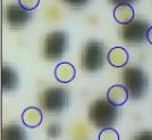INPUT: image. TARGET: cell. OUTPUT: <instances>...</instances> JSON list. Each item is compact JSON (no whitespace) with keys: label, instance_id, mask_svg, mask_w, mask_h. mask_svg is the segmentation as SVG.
<instances>
[{"label":"cell","instance_id":"obj_4","mask_svg":"<svg viewBox=\"0 0 152 140\" xmlns=\"http://www.w3.org/2000/svg\"><path fill=\"white\" fill-rule=\"evenodd\" d=\"M106 48L101 42L90 40L84 46L82 52V67L86 72H98L104 65Z\"/></svg>","mask_w":152,"mask_h":140},{"label":"cell","instance_id":"obj_20","mask_svg":"<svg viewBox=\"0 0 152 140\" xmlns=\"http://www.w3.org/2000/svg\"><path fill=\"white\" fill-rule=\"evenodd\" d=\"M146 40L152 45V25L150 26L149 31H148V34H146Z\"/></svg>","mask_w":152,"mask_h":140},{"label":"cell","instance_id":"obj_10","mask_svg":"<svg viewBox=\"0 0 152 140\" xmlns=\"http://www.w3.org/2000/svg\"><path fill=\"white\" fill-rule=\"evenodd\" d=\"M18 87V75L16 71L9 66H2L1 69V88L4 91H14Z\"/></svg>","mask_w":152,"mask_h":140},{"label":"cell","instance_id":"obj_13","mask_svg":"<svg viewBox=\"0 0 152 140\" xmlns=\"http://www.w3.org/2000/svg\"><path fill=\"white\" fill-rule=\"evenodd\" d=\"M75 67L70 63H59L55 69V77L61 83H68L73 81L75 79Z\"/></svg>","mask_w":152,"mask_h":140},{"label":"cell","instance_id":"obj_16","mask_svg":"<svg viewBox=\"0 0 152 140\" xmlns=\"http://www.w3.org/2000/svg\"><path fill=\"white\" fill-rule=\"evenodd\" d=\"M61 133V127L57 123H53L47 127V137L51 139H56Z\"/></svg>","mask_w":152,"mask_h":140},{"label":"cell","instance_id":"obj_2","mask_svg":"<svg viewBox=\"0 0 152 140\" xmlns=\"http://www.w3.org/2000/svg\"><path fill=\"white\" fill-rule=\"evenodd\" d=\"M121 80L124 87L128 90L129 98L139 100L144 98L149 89V77L146 73L140 67H126L123 71Z\"/></svg>","mask_w":152,"mask_h":140},{"label":"cell","instance_id":"obj_12","mask_svg":"<svg viewBox=\"0 0 152 140\" xmlns=\"http://www.w3.org/2000/svg\"><path fill=\"white\" fill-rule=\"evenodd\" d=\"M107 60L114 67H123L129 60V55L125 48L123 47H115L108 51Z\"/></svg>","mask_w":152,"mask_h":140},{"label":"cell","instance_id":"obj_3","mask_svg":"<svg viewBox=\"0 0 152 140\" xmlns=\"http://www.w3.org/2000/svg\"><path fill=\"white\" fill-rule=\"evenodd\" d=\"M40 102L48 113H60L69 104V92L63 87H49L42 92Z\"/></svg>","mask_w":152,"mask_h":140},{"label":"cell","instance_id":"obj_6","mask_svg":"<svg viewBox=\"0 0 152 140\" xmlns=\"http://www.w3.org/2000/svg\"><path fill=\"white\" fill-rule=\"evenodd\" d=\"M150 29L149 23L144 19H134L132 23L121 27V38L129 45H137L144 42Z\"/></svg>","mask_w":152,"mask_h":140},{"label":"cell","instance_id":"obj_15","mask_svg":"<svg viewBox=\"0 0 152 140\" xmlns=\"http://www.w3.org/2000/svg\"><path fill=\"white\" fill-rule=\"evenodd\" d=\"M99 140H119V134L113 127L103 129L99 133Z\"/></svg>","mask_w":152,"mask_h":140},{"label":"cell","instance_id":"obj_14","mask_svg":"<svg viewBox=\"0 0 152 140\" xmlns=\"http://www.w3.org/2000/svg\"><path fill=\"white\" fill-rule=\"evenodd\" d=\"M2 140H28V138L23 127L16 123H13L4 127Z\"/></svg>","mask_w":152,"mask_h":140},{"label":"cell","instance_id":"obj_19","mask_svg":"<svg viewBox=\"0 0 152 140\" xmlns=\"http://www.w3.org/2000/svg\"><path fill=\"white\" fill-rule=\"evenodd\" d=\"M65 4L70 7H72V5H74V6H73L74 8H81V7L86 6L89 2H88V1H65Z\"/></svg>","mask_w":152,"mask_h":140},{"label":"cell","instance_id":"obj_5","mask_svg":"<svg viewBox=\"0 0 152 140\" xmlns=\"http://www.w3.org/2000/svg\"><path fill=\"white\" fill-rule=\"evenodd\" d=\"M68 38L63 31H55L47 34L42 46V52L45 59L56 62L64 57L67 49Z\"/></svg>","mask_w":152,"mask_h":140},{"label":"cell","instance_id":"obj_17","mask_svg":"<svg viewBox=\"0 0 152 140\" xmlns=\"http://www.w3.org/2000/svg\"><path fill=\"white\" fill-rule=\"evenodd\" d=\"M18 4L23 9H25L26 12H30V10H34L38 8V6L40 5V1L39 0H19Z\"/></svg>","mask_w":152,"mask_h":140},{"label":"cell","instance_id":"obj_11","mask_svg":"<svg viewBox=\"0 0 152 140\" xmlns=\"http://www.w3.org/2000/svg\"><path fill=\"white\" fill-rule=\"evenodd\" d=\"M43 121V115L38 107H27L22 113V122L27 127H38Z\"/></svg>","mask_w":152,"mask_h":140},{"label":"cell","instance_id":"obj_1","mask_svg":"<svg viewBox=\"0 0 152 140\" xmlns=\"http://www.w3.org/2000/svg\"><path fill=\"white\" fill-rule=\"evenodd\" d=\"M118 108L103 98L96 99L92 102L88 113L89 120L93 124V127L102 130L115 125V123L118 120Z\"/></svg>","mask_w":152,"mask_h":140},{"label":"cell","instance_id":"obj_8","mask_svg":"<svg viewBox=\"0 0 152 140\" xmlns=\"http://www.w3.org/2000/svg\"><path fill=\"white\" fill-rule=\"evenodd\" d=\"M115 21L123 26L132 23L134 21V8L127 2H121L114 9Z\"/></svg>","mask_w":152,"mask_h":140},{"label":"cell","instance_id":"obj_9","mask_svg":"<svg viewBox=\"0 0 152 140\" xmlns=\"http://www.w3.org/2000/svg\"><path fill=\"white\" fill-rule=\"evenodd\" d=\"M129 94L128 90L121 84H115L110 87L107 92V100L114 106H123L128 100Z\"/></svg>","mask_w":152,"mask_h":140},{"label":"cell","instance_id":"obj_18","mask_svg":"<svg viewBox=\"0 0 152 140\" xmlns=\"http://www.w3.org/2000/svg\"><path fill=\"white\" fill-rule=\"evenodd\" d=\"M133 140H152V132L145 131V132H141L136 134L133 138Z\"/></svg>","mask_w":152,"mask_h":140},{"label":"cell","instance_id":"obj_7","mask_svg":"<svg viewBox=\"0 0 152 140\" xmlns=\"http://www.w3.org/2000/svg\"><path fill=\"white\" fill-rule=\"evenodd\" d=\"M6 23L10 29H20L30 22L31 14L19 6V4H10L6 7Z\"/></svg>","mask_w":152,"mask_h":140}]
</instances>
